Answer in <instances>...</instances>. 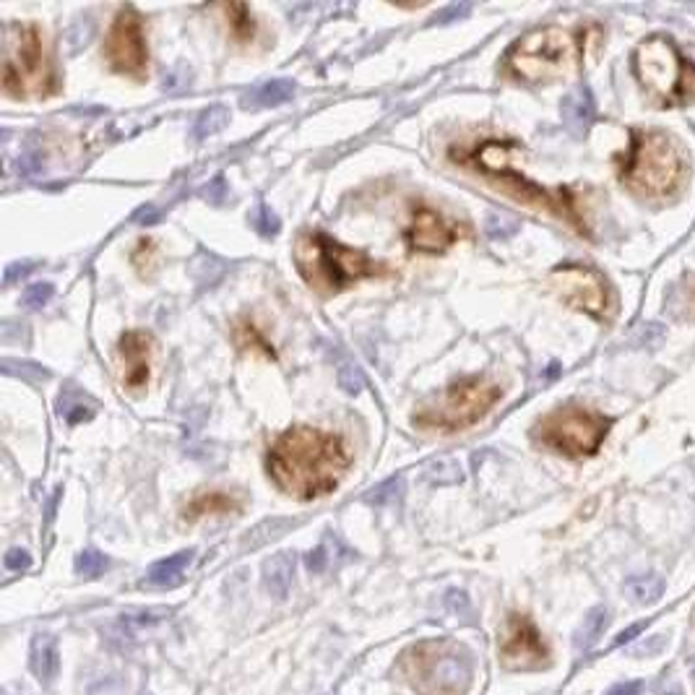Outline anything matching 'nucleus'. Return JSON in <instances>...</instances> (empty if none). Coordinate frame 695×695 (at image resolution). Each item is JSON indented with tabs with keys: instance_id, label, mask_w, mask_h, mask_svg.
I'll use <instances>...</instances> for the list:
<instances>
[{
	"instance_id": "14",
	"label": "nucleus",
	"mask_w": 695,
	"mask_h": 695,
	"mask_svg": "<svg viewBox=\"0 0 695 695\" xmlns=\"http://www.w3.org/2000/svg\"><path fill=\"white\" fill-rule=\"evenodd\" d=\"M456 240V230L433 209H417L406 227V242L420 253H443Z\"/></svg>"
},
{
	"instance_id": "13",
	"label": "nucleus",
	"mask_w": 695,
	"mask_h": 695,
	"mask_svg": "<svg viewBox=\"0 0 695 695\" xmlns=\"http://www.w3.org/2000/svg\"><path fill=\"white\" fill-rule=\"evenodd\" d=\"M500 661L511 672H534L549 664V646L526 615H511L500 639Z\"/></svg>"
},
{
	"instance_id": "17",
	"label": "nucleus",
	"mask_w": 695,
	"mask_h": 695,
	"mask_svg": "<svg viewBox=\"0 0 695 695\" xmlns=\"http://www.w3.org/2000/svg\"><path fill=\"white\" fill-rule=\"evenodd\" d=\"M563 120L570 133L584 136L591 120H594V97L586 87H576L573 92L563 99Z\"/></svg>"
},
{
	"instance_id": "37",
	"label": "nucleus",
	"mask_w": 695,
	"mask_h": 695,
	"mask_svg": "<svg viewBox=\"0 0 695 695\" xmlns=\"http://www.w3.org/2000/svg\"><path fill=\"white\" fill-rule=\"evenodd\" d=\"M336 381H339V385L347 391L349 396H357V393L365 388V375H363V370L354 365V363H349V360L339 365V375H336Z\"/></svg>"
},
{
	"instance_id": "7",
	"label": "nucleus",
	"mask_w": 695,
	"mask_h": 695,
	"mask_svg": "<svg viewBox=\"0 0 695 695\" xmlns=\"http://www.w3.org/2000/svg\"><path fill=\"white\" fill-rule=\"evenodd\" d=\"M500 399V385L487 378H466L451 383L438 396L424 402L414 412V422L422 430L456 433L479 422Z\"/></svg>"
},
{
	"instance_id": "43",
	"label": "nucleus",
	"mask_w": 695,
	"mask_h": 695,
	"mask_svg": "<svg viewBox=\"0 0 695 695\" xmlns=\"http://www.w3.org/2000/svg\"><path fill=\"white\" fill-rule=\"evenodd\" d=\"M224 196H227V183L217 178V180H211V183L206 185V190H203V199L209 203H221L224 201Z\"/></svg>"
},
{
	"instance_id": "28",
	"label": "nucleus",
	"mask_w": 695,
	"mask_h": 695,
	"mask_svg": "<svg viewBox=\"0 0 695 695\" xmlns=\"http://www.w3.org/2000/svg\"><path fill=\"white\" fill-rule=\"evenodd\" d=\"M422 476L427 479V482H433V485H454V482H461V464H458L456 458L445 456V458H435V461H430L424 469H422Z\"/></svg>"
},
{
	"instance_id": "30",
	"label": "nucleus",
	"mask_w": 695,
	"mask_h": 695,
	"mask_svg": "<svg viewBox=\"0 0 695 695\" xmlns=\"http://www.w3.org/2000/svg\"><path fill=\"white\" fill-rule=\"evenodd\" d=\"M107 567H110L107 555H102L99 549L94 547L84 549V552L78 555V560H76V573L84 576V578H97V576H102Z\"/></svg>"
},
{
	"instance_id": "18",
	"label": "nucleus",
	"mask_w": 695,
	"mask_h": 695,
	"mask_svg": "<svg viewBox=\"0 0 695 695\" xmlns=\"http://www.w3.org/2000/svg\"><path fill=\"white\" fill-rule=\"evenodd\" d=\"M294 81L290 78H274L253 87L250 92L242 94V107H276L294 97Z\"/></svg>"
},
{
	"instance_id": "31",
	"label": "nucleus",
	"mask_w": 695,
	"mask_h": 695,
	"mask_svg": "<svg viewBox=\"0 0 695 695\" xmlns=\"http://www.w3.org/2000/svg\"><path fill=\"white\" fill-rule=\"evenodd\" d=\"M221 274H224V266L214 256H209V253H201V256L193 261V276H196L199 287H211Z\"/></svg>"
},
{
	"instance_id": "3",
	"label": "nucleus",
	"mask_w": 695,
	"mask_h": 695,
	"mask_svg": "<svg viewBox=\"0 0 695 695\" xmlns=\"http://www.w3.org/2000/svg\"><path fill=\"white\" fill-rule=\"evenodd\" d=\"M399 672L420 695H466L475 677L472 651L448 639L420 640L399 659Z\"/></svg>"
},
{
	"instance_id": "47",
	"label": "nucleus",
	"mask_w": 695,
	"mask_h": 695,
	"mask_svg": "<svg viewBox=\"0 0 695 695\" xmlns=\"http://www.w3.org/2000/svg\"><path fill=\"white\" fill-rule=\"evenodd\" d=\"M640 682H625V685H618V688H612V693L609 695H639L640 693Z\"/></svg>"
},
{
	"instance_id": "42",
	"label": "nucleus",
	"mask_w": 695,
	"mask_h": 695,
	"mask_svg": "<svg viewBox=\"0 0 695 695\" xmlns=\"http://www.w3.org/2000/svg\"><path fill=\"white\" fill-rule=\"evenodd\" d=\"M84 21H87V19H84ZM84 21H78V24H74V26H71V32H68V42H71V53H76L78 47H84V45L89 42V37H92L94 29H89V32H84Z\"/></svg>"
},
{
	"instance_id": "1",
	"label": "nucleus",
	"mask_w": 695,
	"mask_h": 695,
	"mask_svg": "<svg viewBox=\"0 0 695 695\" xmlns=\"http://www.w3.org/2000/svg\"><path fill=\"white\" fill-rule=\"evenodd\" d=\"M266 469L276 485L297 500H315L333 493L349 469L344 440L297 424L281 433L266 456Z\"/></svg>"
},
{
	"instance_id": "35",
	"label": "nucleus",
	"mask_w": 695,
	"mask_h": 695,
	"mask_svg": "<svg viewBox=\"0 0 695 695\" xmlns=\"http://www.w3.org/2000/svg\"><path fill=\"white\" fill-rule=\"evenodd\" d=\"M3 373L14 375V378H24V381H45L50 375L45 367L26 363V360H3Z\"/></svg>"
},
{
	"instance_id": "45",
	"label": "nucleus",
	"mask_w": 695,
	"mask_h": 695,
	"mask_svg": "<svg viewBox=\"0 0 695 695\" xmlns=\"http://www.w3.org/2000/svg\"><path fill=\"white\" fill-rule=\"evenodd\" d=\"M32 269H35V263H14V266H8V269H5L3 281H5V284H14L19 276H26Z\"/></svg>"
},
{
	"instance_id": "15",
	"label": "nucleus",
	"mask_w": 695,
	"mask_h": 695,
	"mask_svg": "<svg viewBox=\"0 0 695 695\" xmlns=\"http://www.w3.org/2000/svg\"><path fill=\"white\" fill-rule=\"evenodd\" d=\"M151 352H154V339L144 331H128L118 342V357L123 365V385L128 391H138L148 383Z\"/></svg>"
},
{
	"instance_id": "27",
	"label": "nucleus",
	"mask_w": 695,
	"mask_h": 695,
	"mask_svg": "<svg viewBox=\"0 0 695 695\" xmlns=\"http://www.w3.org/2000/svg\"><path fill=\"white\" fill-rule=\"evenodd\" d=\"M235 342H238V347L242 352H261L263 357H271V360L276 357L274 347L266 342V336L253 323H248V321H240L238 326H235Z\"/></svg>"
},
{
	"instance_id": "12",
	"label": "nucleus",
	"mask_w": 695,
	"mask_h": 695,
	"mask_svg": "<svg viewBox=\"0 0 695 695\" xmlns=\"http://www.w3.org/2000/svg\"><path fill=\"white\" fill-rule=\"evenodd\" d=\"M549 287L566 305L576 311L588 312L594 318H607L612 294L609 284L599 271L586 266H560L549 276Z\"/></svg>"
},
{
	"instance_id": "23",
	"label": "nucleus",
	"mask_w": 695,
	"mask_h": 695,
	"mask_svg": "<svg viewBox=\"0 0 695 695\" xmlns=\"http://www.w3.org/2000/svg\"><path fill=\"white\" fill-rule=\"evenodd\" d=\"M349 555H352V552H349L336 537H326V539L308 555V567H311L312 573H326V570H331L333 566H339Z\"/></svg>"
},
{
	"instance_id": "38",
	"label": "nucleus",
	"mask_w": 695,
	"mask_h": 695,
	"mask_svg": "<svg viewBox=\"0 0 695 695\" xmlns=\"http://www.w3.org/2000/svg\"><path fill=\"white\" fill-rule=\"evenodd\" d=\"M16 167H19V175H24V178H32V175H37V172L45 169V159H42V154H39L37 148H26V151L19 157Z\"/></svg>"
},
{
	"instance_id": "29",
	"label": "nucleus",
	"mask_w": 695,
	"mask_h": 695,
	"mask_svg": "<svg viewBox=\"0 0 695 695\" xmlns=\"http://www.w3.org/2000/svg\"><path fill=\"white\" fill-rule=\"evenodd\" d=\"M227 123H230V110L221 107V105H214V107H209V110H203L201 115H199V120H196V126H193V138H196V141H203V138L220 133Z\"/></svg>"
},
{
	"instance_id": "26",
	"label": "nucleus",
	"mask_w": 695,
	"mask_h": 695,
	"mask_svg": "<svg viewBox=\"0 0 695 695\" xmlns=\"http://www.w3.org/2000/svg\"><path fill=\"white\" fill-rule=\"evenodd\" d=\"M664 594V581L657 573H643L628 581V597L639 604H654Z\"/></svg>"
},
{
	"instance_id": "33",
	"label": "nucleus",
	"mask_w": 695,
	"mask_h": 695,
	"mask_svg": "<svg viewBox=\"0 0 695 695\" xmlns=\"http://www.w3.org/2000/svg\"><path fill=\"white\" fill-rule=\"evenodd\" d=\"M404 493V479L402 476H391L388 482L383 485H378L375 490H370L365 495L367 503H373V506H388V503H393V500H399Z\"/></svg>"
},
{
	"instance_id": "9",
	"label": "nucleus",
	"mask_w": 695,
	"mask_h": 695,
	"mask_svg": "<svg viewBox=\"0 0 695 695\" xmlns=\"http://www.w3.org/2000/svg\"><path fill=\"white\" fill-rule=\"evenodd\" d=\"M609 427V417L599 412L584 409L578 404H566L537 422L534 438L567 458H586L599 451Z\"/></svg>"
},
{
	"instance_id": "46",
	"label": "nucleus",
	"mask_w": 695,
	"mask_h": 695,
	"mask_svg": "<svg viewBox=\"0 0 695 695\" xmlns=\"http://www.w3.org/2000/svg\"><path fill=\"white\" fill-rule=\"evenodd\" d=\"M469 14V5H451L448 11H443V14H438L435 16V24H445L448 19H461V16H466Z\"/></svg>"
},
{
	"instance_id": "41",
	"label": "nucleus",
	"mask_w": 695,
	"mask_h": 695,
	"mask_svg": "<svg viewBox=\"0 0 695 695\" xmlns=\"http://www.w3.org/2000/svg\"><path fill=\"white\" fill-rule=\"evenodd\" d=\"M29 566H32V557H29L26 549L14 547L5 552V567L8 570H26Z\"/></svg>"
},
{
	"instance_id": "34",
	"label": "nucleus",
	"mask_w": 695,
	"mask_h": 695,
	"mask_svg": "<svg viewBox=\"0 0 695 695\" xmlns=\"http://www.w3.org/2000/svg\"><path fill=\"white\" fill-rule=\"evenodd\" d=\"M485 232L490 240H506L518 232V221L508 217V214H500V211H493L487 221H485Z\"/></svg>"
},
{
	"instance_id": "24",
	"label": "nucleus",
	"mask_w": 695,
	"mask_h": 695,
	"mask_svg": "<svg viewBox=\"0 0 695 695\" xmlns=\"http://www.w3.org/2000/svg\"><path fill=\"white\" fill-rule=\"evenodd\" d=\"M224 16L230 21V32L238 42H250L256 37V19L245 3H224L221 5Z\"/></svg>"
},
{
	"instance_id": "16",
	"label": "nucleus",
	"mask_w": 695,
	"mask_h": 695,
	"mask_svg": "<svg viewBox=\"0 0 695 695\" xmlns=\"http://www.w3.org/2000/svg\"><path fill=\"white\" fill-rule=\"evenodd\" d=\"M240 511V500L235 495L221 493V490H203L193 495L183 508V516L188 521H196L203 516H224V513Z\"/></svg>"
},
{
	"instance_id": "32",
	"label": "nucleus",
	"mask_w": 695,
	"mask_h": 695,
	"mask_svg": "<svg viewBox=\"0 0 695 695\" xmlns=\"http://www.w3.org/2000/svg\"><path fill=\"white\" fill-rule=\"evenodd\" d=\"M250 224L256 227L258 235H263V238H274L276 232H279V217L274 214V209L271 206H266V203H258L256 209H253V214H250Z\"/></svg>"
},
{
	"instance_id": "25",
	"label": "nucleus",
	"mask_w": 695,
	"mask_h": 695,
	"mask_svg": "<svg viewBox=\"0 0 695 695\" xmlns=\"http://www.w3.org/2000/svg\"><path fill=\"white\" fill-rule=\"evenodd\" d=\"M607 622H609V612H607L604 607H594V609L586 615V620L584 625L578 628V633H576V649H578V651L591 649L597 640L602 639Z\"/></svg>"
},
{
	"instance_id": "40",
	"label": "nucleus",
	"mask_w": 695,
	"mask_h": 695,
	"mask_svg": "<svg viewBox=\"0 0 695 695\" xmlns=\"http://www.w3.org/2000/svg\"><path fill=\"white\" fill-rule=\"evenodd\" d=\"M157 256V245H154V240H138V245H136V250H133V263L141 269L144 266V258H147V269L151 266V261Z\"/></svg>"
},
{
	"instance_id": "39",
	"label": "nucleus",
	"mask_w": 695,
	"mask_h": 695,
	"mask_svg": "<svg viewBox=\"0 0 695 695\" xmlns=\"http://www.w3.org/2000/svg\"><path fill=\"white\" fill-rule=\"evenodd\" d=\"M188 81H190V71H185V68L178 66L175 71H169V74L165 76L162 89H165V92H180V89H185V87H190Z\"/></svg>"
},
{
	"instance_id": "8",
	"label": "nucleus",
	"mask_w": 695,
	"mask_h": 695,
	"mask_svg": "<svg viewBox=\"0 0 695 695\" xmlns=\"http://www.w3.org/2000/svg\"><path fill=\"white\" fill-rule=\"evenodd\" d=\"M3 87L11 97L53 92V66L45 53V39L35 24H14L5 29Z\"/></svg>"
},
{
	"instance_id": "5",
	"label": "nucleus",
	"mask_w": 695,
	"mask_h": 695,
	"mask_svg": "<svg viewBox=\"0 0 695 695\" xmlns=\"http://www.w3.org/2000/svg\"><path fill=\"white\" fill-rule=\"evenodd\" d=\"M633 74L646 97L659 107H680L695 99V63L661 35L646 37L636 47Z\"/></svg>"
},
{
	"instance_id": "6",
	"label": "nucleus",
	"mask_w": 695,
	"mask_h": 695,
	"mask_svg": "<svg viewBox=\"0 0 695 695\" xmlns=\"http://www.w3.org/2000/svg\"><path fill=\"white\" fill-rule=\"evenodd\" d=\"M508 71L526 84H552L573 76L581 63V42L563 26H539L513 42Z\"/></svg>"
},
{
	"instance_id": "11",
	"label": "nucleus",
	"mask_w": 695,
	"mask_h": 695,
	"mask_svg": "<svg viewBox=\"0 0 695 695\" xmlns=\"http://www.w3.org/2000/svg\"><path fill=\"white\" fill-rule=\"evenodd\" d=\"M105 56L110 60L112 71L144 78L148 66L147 37H144V21L136 8H120L110 26V35L105 39Z\"/></svg>"
},
{
	"instance_id": "19",
	"label": "nucleus",
	"mask_w": 695,
	"mask_h": 695,
	"mask_svg": "<svg viewBox=\"0 0 695 695\" xmlns=\"http://www.w3.org/2000/svg\"><path fill=\"white\" fill-rule=\"evenodd\" d=\"M196 557L193 549H183L178 555H169L165 560L154 563L148 567L147 573V584L148 586H159V588H169V586H178L183 581L185 570L190 566V560Z\"/></svg>"
},
{
	"instance_id": "36",
	"label": "nucleus",
	"mask_w": 695,
	"mask_h": 695,
	"mask_svg": "<svg viewBox=\"0 0 695 695\" xmlns=\"http://www.w3.org/2000/svg\"><path fill=\"white\" fill-rule=\"evenodd\" d=\"M56 294V287L53 284H47V281H37V284H32V287H26L24 294H21V305L26 308V311H39L42 305H47L50 302V297Z\"/></svg>"
},
{
	"instance_id": "4",
	"label": "nucleus",
	"mask_w": 695,
	"mask_h": 695,
	"mask_svg": "<svg viewBox=\"0 0 695 695\" xmlns=\"http://www.w3.org/2000/svg\"><path fill=\"white\" fill-rule=\"evenodd\" d=\"M294 263L315 292L336 294L344 287L383 271L365 250H354L329 238L326 232H308L294 245Z\"/></svg>"
},
{
	"instance_id": "10",
	"label": "nucleus",
	"mask_w": 695,
	"mask_h": 695,
	"mask_svg": "<svg viewBox=\"0 0 695 695\" xmlns=\"http://www.w3.org/2000/svg\"><path fill=\"white\" fill-rule=\"evenodd\" d=\"M511 144L490 141V144L476 148L475 162L490 180H495L506 193H511L516 201L529 203V206H537V209H547L552 214H557V217L570 221L573 227H578V232H586L584 224L578 220V214H576V206L570 203V196H567L566 190L549 193L542 185L531 183L524 175H518V172L508 165V154H511Z\"/></svg>"
},
{
	"instance_id": "44",
	"label": "nucleus",
	"mask_w": 695,
	"mask_h": 695,
	"mask_svg": "<svg viewBox=\"0 0 695 695\" xmlns=\"http://www.w3.org/2000/svg\"><path fill=\"white\" fill-rule=\"evenodd\" d=\"M654 690H657V695H682V688L677 685V680L669 675V672L659 677L657 685H654Z\"/></svg>"
},
{
	"instance_id": "49",
	"label": "nucleus",
	"mask_w": 695,
	"mask_h": 695,
	"mask_svg": "<svg viewBox=\"0 0 695 695\" xmlns=\"http://www.w3.org/2000/svg\"><path fill=\"white\" fill-rule=\"evenodd\" d=\"M664 646V639H654L649 640V643H643L639 649V654H659V649Z\"/></svg>"
},
{
	"instance_id": "21",
	"label": "nucleus",
	"mask_w": 695,
	"mask_h": 695,
	"mask_svg": "<svg viewBox=\"0 0 695 695\" xmlns=\"http://www.w3.org/2000/svg\"><path fill=\"white\" fill-rule=\"evenodd\" d=\"M56 412L66 422L78 424V422L92 420L94 414H97V402H94L89 393H84V391H78V388L71 385V388H63V391H60Z\"/></svg>"
},
{
	"instance_id": "2",
	"label": "nucleus",
	"mask_w": 695,
	"mask_h": 695,
	"mask_svg": "<svg viewBox=\"0 0 695 695\" xmlns=\"http://www.w3.org/2000/svg\"><path fill=\"white\" fill-rule=\"evenodd\" d=\"M690 169L685 147L664 130H633L622 162V180L646 199H667L680 190Z\"/></svg>"
},
{
	"instance_id": "20",
	"label": "nucleus",
	"mask_w": 695,
	"mask_h": 695,
	"mask_svg": "<svg viewBox=\"0 0 695 695\" xmlns=\"http://www.w3.org/2000/svg\"><path fill=\"white\" fill-rule=\"evenodd\" d=\"M60 669V654L57 640L50 633H39L32 640V672L39 682H53Z\"/></svg>"
},
{
	"instance_id": "22",
	"label": "nucleus",
	"mask_w": 695,
	"mask_h": 695,
	"mask_svg": "<svg viewBox=\"0 0 695 695\" xmlns=\"http://www.w3.org/2000/svg\"><path fill=\"white\" fill-rule=\"evenodd\" d=\"M294 578V555L290 552H279L274 557L266 560L263 566V581H266V588L274 594V597H287L290 586H292Z\"/></svg>"
},
{
	"instance_id": "48",
	"label": "nucleus",
	"mask_w": 695,
	"mask_h": 695,
	"mask_svg": "<svg viewBox=\"0 0 695 695\" xmlns=\"http://www.w3.org/2000/svg\"><path fill=\"white\" fill-rule=\"evenodd\" d=\"M643 628H646V622H636V625H630V628H628V630H625L622 636H618V640H615V643H625V640H628V639H636V636H639Z\"/></svg>"
}]
</instances>
